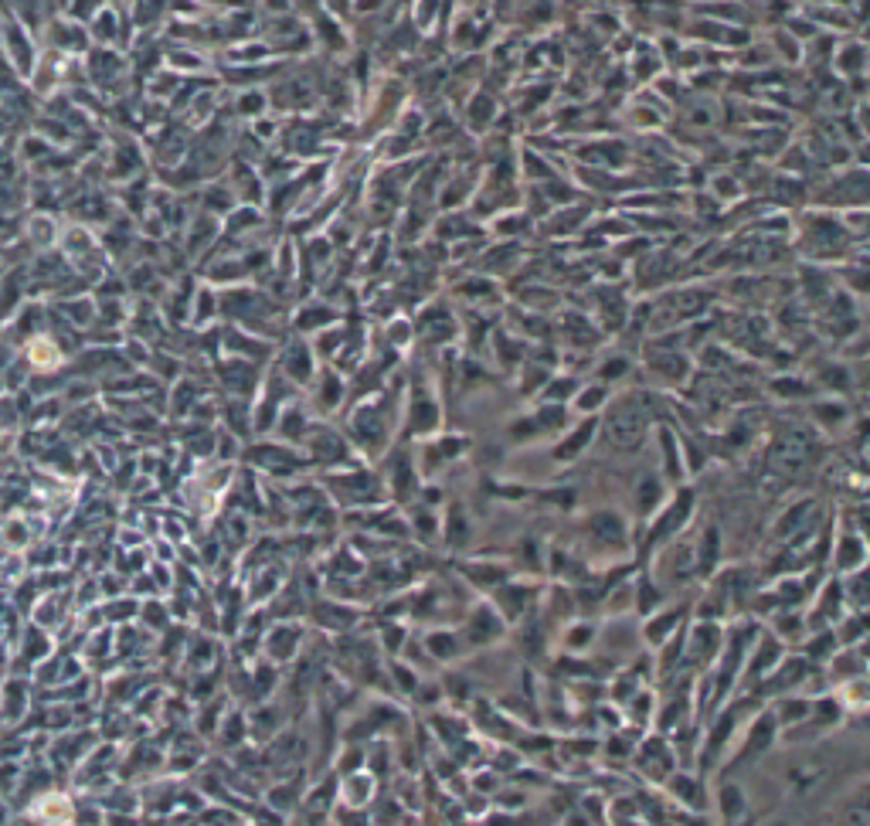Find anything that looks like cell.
I'll return each instance as SVG.
<instances>
[{
    "label": "cell",
    "instance_id": "obj_1",
    "mask_svg": "<svg viewBox=\"0 0 870 826\" xmlns=\"http://www.w3.org/2000/svg\"><path fill=\"white\" fill-rule=\"evenodd\" d=\"M826 775H830V769L823 762L809 758V762H799V765H793V769L785 772V782H789V789H793L795 796H809L812 789H819L826 782Z\"/></svg>",
    "mask_w": 870,
    "mask_h": 826
},
{
    "label": "cell",
    "instance_id": "obj_2",
    "mask_svg": "<svg viewBox=\"0 0 870 826\" xmlns=\"http://www.w3.org/2000/svg\"><path fill=\"white\" fill-rule=\"evenodd\" d=\"M639 765L646 772L657 769V779H663L666 772L673 769V758H670V751H666V745H659V741H650L646 748L639 751Z\"/></svg>",
    "mask_w": 870,
    "mask_h": 826
},
{
    "label": "cell",
    "instance_id": "obj_3",
    "mask_svg": "<svg viewBox=\"0 0 870 826\" xmlns=\"http://www.w3.org/2000/svg\"><path fill=\"white\" fill-rule=\"evenodd\" d=\"M802 677H806V663H802V660H793V663H785L782 670L775 673L772 684H778V687H795Z\"/></svg>",
    "mask_w": 870,
    "mask_h": 826
}]
</instances>
